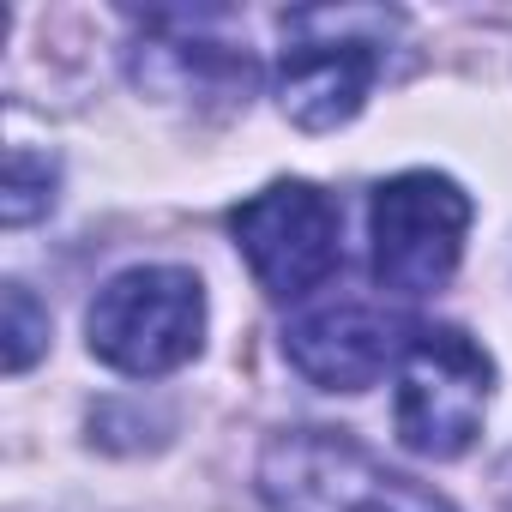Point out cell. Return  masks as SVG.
Masks as SVG:
<instances>
[{"label":"cell","instance_id":"cell-1","mask_svg":"<svg viewBox=\"0 0 512 512\" xmlns=\"http://www.w3.org/2000/svg\"><path fill=\"white\" fill-rule=\"evenodd\" d=\"M284 61H278V109L302 133H332L362 115L386 43L404 31L392 7H296L278 19Z\"/></svg>","mask_w":512,"mask_h":512},{"label":"cell","instance_id":"cell-2","mask_svg":"<svg viewBox=\"0 0 512 512\" xmlns=\"http://www.w3.org/2000/svg\"><path fill=\"white\" fill-rule=\"evenodd\" d=\"M253 482L272 512H458L446 494L392 470L344 428H278L260 446Z\"/></svg>","mask_w":512,"mask_h":512},{"label":"cell","instance_id":"cell-3","mask_svg":"<svg viewBox=\"0 0 512 512\" xmlns=\"http://www.w3.org/2000/svg\"><path fill=\"white\" fill-rule=\"evenodd\" d=\"M91 356L115 374L157 380L187 368L205 350V284L187 266H133L115 272L85 314Z\"/></svg>","mask_w":512,"mask_h":512},{"label":"cell","instance_id":"cell-4","mask_svg":"<svg viewBox=\"0 0 512 512\" xmlns=\"http://www.w3.org/2000/svg\"><path fill=\"white\" fill-rule=\"evenodd\" d=\"M494 398V362L464 326H416L398 362L392 428L416 458H464Z\"/></svg>","mask_w":512,"mask_h":512},{"label":"cell","instance_id":"cell-5","mask_svg":"<svg viewBox=\"0 0 512 512\" xmlns=\"http://www.w3.org/2000/svg\"><path fill=\"white\" fill-rule=\"evenodd\" d=\"M470 235V193L452 175L404 169L374 187L368 205V266L374 284L416 302L452 284Z\"/></svg>","mask_w":512,"mask_h":512},{"label":"cell","instance_id":"cell-6","mask_svg":"<svg viewBox=\"0 0 512 512\" xmlns=\"http://www.w3.org/2000/svg\"><path fill=\"white\" fill-rule=\"evenodd\" d=\"M229 235L272 302L314 296L344 260L338 205L314 181H272L229 211Z\"/></svg>","mask_w":512,"mask_h":512},{"label":"cell","instance_id":"cell-7","mask_svg":"<svg viewBox=\"0 0 512 512\" xmlns=\"http://www.w3.org/2000/svg\"><path fill=\"white\" fill-rule=\"evenodd\" d=\"M223 13H139V43H133V85L163 103L187 109H247L253 97V55L229 37H217Z\"/></svg>","mask_w":512,"mask_h":512},{"label":"cell","instance_id":"cell-8","mask_svg":"<svg viewBox=\"0 0 512 512\" xmlns=\"http://www.w3.org/2000/svg\"><path fill=\"white\" fill-rule=\"evenodd\" d=\"M410 332H416V320L392 314L386 302L338 296L284 326V356L320 392H368L386 368L404 362Z\"/></svg>","mask_w":512,"mask_h":512},{"label":"cell","instance_id":"cell-9","mask_svg":"<svg viewBox=\"0 0 512 512\" xmlns=\"http://www.w3.org/2000/svg\"><path fill=\"white\" fill-rule=\"evenodd\" d=\"M49 205H55V163L37 157L31 145H13L7 151V193H0V217H7V229H25Z\"/></svg>","mask_w":512,"mask_h":512},{"label":"cell","instance_id":"cell-10","mask_svg":"<svg viewBox=\"0 0 512 512\" xmlns=\"http://www.w3.org/2000/svg\"><path fill=\"white\" fill-rule=\"evenodd\" d=\"M43 350H49V308L25 284H7V374H25Z\"/></svg>","mask_w":512,"mask_h":512},{"label":"cell","instance_id":"cell-11","mask_svg":"<svg viewBox=\"0 0 512 512\" xmlns=\"http://www.w3.org/2000/svg\"><path fill=\"white\" fill-rule=\"evenodd\" d=\"M506 512H512V506H506Z\"/></svg>","mask_w":512,"mask_h":512}]
</instances>
